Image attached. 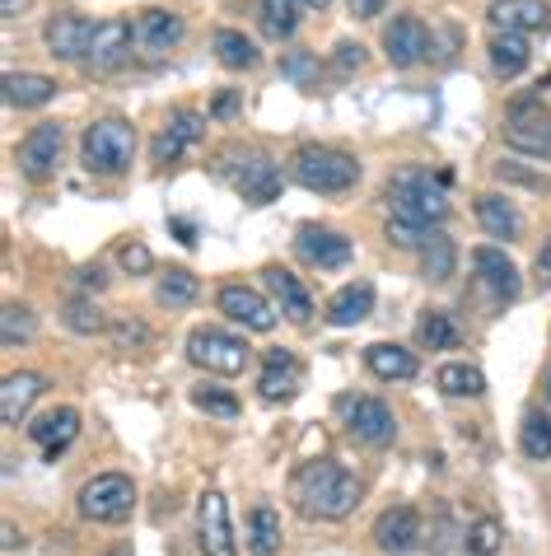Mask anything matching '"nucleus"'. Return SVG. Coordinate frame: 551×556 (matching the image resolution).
Here are the masks:
<instances>
[{"label": "nucleus", "instance_id": "f257e3e1", "mask_svg": "<svg viewBox=\"0 0 551 556\" xmlns=\"http://www.w3.org/2000/svg\"><path fill=\"white\" fill-rule=\"evenodd\" d=\"M449 182L453 174L449 168H439V174H431V168H397L393 182H388V197H393V215L407 225H421V229H435L449 220Z\"/></svg>", "mask_w": 551, "mask_h": 556}, {"label": "nucleus", "instance_id": "f03ea898", "mask_svg": "<svg viewBox=\"0 0 551 556\" xmlns=\"http://www.w3.org/2000/svg\"><path fill=\"white\" fill-rule=\"evenodd\" d=\"M295 501L309 519H346L350 509L360 505V482L342 468V463L318 458V463H304L299 468Z\"/></svg>", "mask_w": 551, "mask_h": 556}, {"label": "nucleus", "instance_id": "7ed1b4c3", "mask_svg": "<svg viewBox=\"0 0 551 556\" xmlns=\"http://www.w3.org/2000/svg\"><path fill=\"white\" fill-rule=\"evenodd\" d=\"M290 174H295V182H304L309 192H346L360 182V160L336 146H299L295 160H290Z\"/></svg>", "mask_w": 551, "mask_h": 556}, {"label": "nucleus", "instance_id": "20e7f679", "mask_svg": "<svg viewBox=\"0 0 551 556\" xmlns=\"http://www.w3.org/2000/svg\"><path fill=\"white\" fill-rule=\"evenodd\" d=\"M80 160L89 174H127L136 160V131L127 117H99L80 141Z\"/></svg>", "mask_w": 551, "mask_h": 556}, {"label": "nucleus", "instance_id": "39448f33", "mask_svg": "<svg viewBox=\"0 0 551 556\" xmlns=\"http://www.w3.org/2000/svg\"><path fill=\"white\" fill-rule=\"evenodd\" d=\"M80 515L89 523H121L136 509V482L121 472H103V477H89L80 486Z\"/></svg>", "mask_w": 551, "mask_h": 556}, {"label": "nucleus", "instance_id": "423d86ee", "mask_svg": "<svg viewBox=\"0 0 551 556\" xmlns=\"http://www.w3.org/2000/svg\"><path fill=\"white\" fill-rule=\"evenodd\" d=\"M188 361L229 379V375H243V369H248V342H239V337H229L220 328H196L188 337Z\"/></svg>", "mask_w": 551, "mask_h": 556}, {"label": "nucleus", "instance_id": "0eeeda50", "mask_svg": "<svg viewBox=\"0 0 551 556\" xmlns=\"http://www.w3.org/2000/svg\"><path fill=\"white\" fill-rule=\"evenodd\" d=\"M504 141L524 154H538V160H551V113L538 99H524L510 108L504 117Z\"/></svg>", "mask_w": 551, "mask_h": 556}, {"label": "nucleus", "instance_id": "6e6552de", "mask_svg": "<svg viewBox=\"0 0 551 556\" xmlns=\"http://www.w3.org/2000/svg\"><path fill=\"white\" fill-rule=\"evenodd\" d=\"M131 20H103L94 24V38H89V52H85V66L94 75H113L131 61Z\"/></svg>", "mask_w": 551, "mask_h": 556}, {"label": "nucleus", "instance_id": "1a4fd4ad", "mask_svg": "<svg viewBox=\"0 0 551 556\" xmlns=\"http://www.w3.org/2000/svg\"><path fill=\"white\" fill-rule=\"evenodd\" d=\"M61 154H66V131H61V122H42L38 131H28L24 136V146H20V168H24V178H52L56 168H61Z\"/></svg>", "mask_w": 551, "mask_h": 556}, {"label": "nucleus", "instance_id": "9d476101", "mask_svg": "<svg viewBox=\"0 0 551 556\" xmlns=\"http://www.w3.org/2000/svg\"><path fill=\"white\" fill-rule=\"evenodd\" d=\"M196 538H202L206 556H239L234 523H229V505L220 491H206L202 505H196Z\"/></svg>", "mask_w": 551, "mask_h": 556}, {"label": "nucleus", "instance_id": "9b49d317", "mask_svg": "<svg viewBox=\"0 0 551 556\" xmlns=\"http://www.w3.org/2000/svg\"><path fill=\"white\" fill-rule=\"evenodd\" d=\"M220 314L234 318L239 328H248V332H271L276 328V308L267 304V295H257V290L243 286V281L220 286Z\"/></svg>", "mask_w": 551, "mask_h": 556}, {"label": "nucleus", "instance_id": "f8f14e48", "mask_svg": "<svg viewBox=\"0 0 551 556\" xmlns=\"http://www.w3.org/2000/svg\"><path fill=\"white\" fill-rule=\"evenodd\" d=\"M202 127H206L202 113H174V117H168L164 127L155 131V146H150V160H155V168H174L182 154H188V146L202 141Z\"/></svg>", "mask_w": 551, "mask_h": 556}, {"label": "nucleus", "instance_id": "ddd939ff", "mask_svg": "<svg viewBox=\"0 0 551 556\" xmlns=\"http://www.w3.org/2000/svg\"><path fill=\"white\" fill-rule=\"evenodd\" d=\"M295 253L318 271H336L350 262V239L336 235V229H323V225H304L295 235Z\"/></svg>", "mask_w": 551, "mask_h": 556}, {"label": "nucleus", "instance_id": "4468645a", "mask_svg": "<svg viewBox=\"0 0 551 556\" xmlns=\"http://www.w3.org/2000/svg\"><path fill=\"white\" fill-rule=\"evenodd\" d=\"M131 38H136V52L145 56H164L182 42V20L174 10H141L131 20Z\"/></svg>", "mask_w": 551, "mask_h": 556}, {"label": "nucleus", "instance_id": "2eb2a0df", "mask_svg": "<svg viewBox=\"0 0 551 556\" xmlns=\"http://www.w3.org/2000/svg\"><path fill=\"white\" fill-rule=\"evenodd\" d=\"M75 435H80V412L75 407H52L48 416H38V421L28 426V440L38 444L48 463H56L61 454H66L75 444Z\"/></svg>", "mask_w": 551, "mask_h": 556}, {"label": "nucleus", "instance_id": "dca6fc26", "mask_svg": "<svg viewBox=\"0 0 551 556\" xmlns=\"http://www.w3.org/2000/svg\"><path fill=\"white\" fill-rule=\"evenodd\" d=\"M486 20L504 34H542V28H551V5L547 0H491Z\"/></svg>", "mask_w": 551, "mask_h": 556}, {"label": "nucleus", "instance_id": "f3484780", "mask_svg": "<svg viewBox=\"0 0 551 556\" xmlns=\"http://www.w3.org/2000/svg\"><path fill=\"white\" fill-rule=\"evenodd\" d=\"M384 52L393 66H417V61L431 52V34L417 14H397V20L384 28Z\"/></svg>", "mask_w": 551, "mask_h": 556}, {"label": "nucleus", "instance_id": "a211bd4d", "mask_svg": "<svg viewBox=\"0 0 551 556\" xmlns=\"http://www.w3.org/2000/svg\"><path fill=\"white\" fill-rule=\"evenodd\" d=\"M48 52L56 56V61H85V52H89V38H94V24L85 20V14H52L48 20Z\"/></svg>", "mask_w": 551, "mask_h": 556}, {"label": "nucleus", "instance_id": "6ab92c4d", "mask_svg": "<svg viewBox=\"0 0 551 556\" xmlns=\"http://www.w3.org/2000/svg\"><path fill=\"white\" fill-rule=\"evenodd\" d=\"M346 426L350 435L364 440V444H388L393 440V412L379 403V397H350L346 403Z\"/></svg>", "mask_w": 551, "mask_h": 556}, {"label": "nucleus", "instance_id": "aec40b11", "mask_svg": "<svg viewBox=\"0 0 551 556\" xmlns=\"http://www.w3.org/2000/svg\"><path fill=\"white\" fill-rule=\"evenodd\" d=\"M472 267H477V281L496 304H510L518 295V271L500 249H477L472 253Z\"/></svg>", "mask_w": 551, "mask_h": 556}, {"label": "nucleus", "instance_id": "412c9836", "mask_svg": "<svg viewBox=\"0 0 551 556\" xmlns=\"http://www.w3.org/2000/svg\"><path fill=\"white\" fill-rule=\"evenodd\" d=\"M262 281H267V290H271L276 308H281L290 323H309V318H313V300H309V290H304V281H299L295 271L267 267V271H262Z\"/></svg>", "mask_w": 551, "mask_h": 556}, {"label": "nucleus", "instance_id": "4be33fe9", "mask_svg": "<svg viewBox=\"0 0 551 556\" xmlns=\"http://www.w3.org/2000/svg\"><path fill=\"white\" fill-rule=\"evenodd\" d=\"M417 543H421V519H417V509L411 505H393V509H384V515L374 519V547L407 552Z\"/></svg>", "mask_w": 551, "mask_h": 556}, {"label": "nucleus", "instance_id": "5701e85b", "mask_svg": "<svg viewBox=\"0 0 551 556\" xmlns=\"http://www.w3.org/2000/svg\"><path fill=\"white\" fill-rule=\"evenodd\" d=\"M239 192L248 197V206H267L281 197V168H276L267 154H248L239 174Z\"/></svg>", "mask_w": 551, "mask_h": 556}, {"label": "nucleus", "instance_id": "b1692460", "mask_svg": "<svg viewBox=\"0 0 551 556\" xmlns=\"http://www.w3.org/2000/svg\"><path fill=\"white\" fill-rule=\"evenodd\" d=\"M42 389H48V379L34 375V369H20V375H10L5 389H0V421H5V426H20L24 412L34 407V397H38Z\"/></svg>", "mask_w": 551, "mask_h": 556}, {"label": "nucleus", "instance_id": "393cba45", "mask_svg": "<svg viewBox=\"0 0 551 556\" xmlns=\"http://www.w3.org/2000/svg\"><path fill=\"white\" fill-rule=\"evenodd\" d=\"M364 365H370L374 379H388V383L417 379V369H421L417 355H411L407 346H397V342H374V346H364Z\"/></svg>", "mask_w": 551, "mask_h": 556}, {"label": "nucleus", "instance_id": "a878e982", "mask_svg": "<svg viewBox=\"0 0 551 556\" xmlns=\"http://www.w3.org/2000/svg\"><path fill=\"white\" fill-rule=\"evenodd\" d=\"M370 308H374V281H356L328 300V323L332 328H350V323L370 318Z\"/></svg>", "mask_w": 551, "mask_h": 556}, {"label": "nucleus", "instance_id": "bb28decb", "mask_svg": "<svg viewBox=\"0 0 551 556\" xmlns=\"http://www.w3.org/2000/svg\"><path fill=\"white\" fill-rule=\"evenodd\" d=\"M56 80L52 75H34V71H10L5 75V103L10 108H42L52 103Z\"/></svg>", "mask_w": 551, "mask_h": 556}, {"label": "nucleus", "instance_id": "cd10ccee", "mask_svg": "<svg viewBox=\"0 0 551 556\" xmlns=\"http://www.w3.org/2000/svg\"><path fill=\"white\" fill-rule=\"evenodd\" d=\"M486 52H491L496 75H524L528 71V38L524 34H504V28H491V42H486Z\"/></svg>", "mask_w": 551, "mask_h": 556}, {"label": "nucleus", "instance_id": "c85d7f7f", "mask_svg": "<svg viewBox=\"0 0 551 556\" xmlns=\"http://www.w3.org/2000/svg\"><path fill=\"white\" fill-rule=\"evenodd\" d=\"M477 220H482V229L491 239H514L518 229H524V215L504 202V197H482V202H477Z\"/></svg>", "mask_w": 551, "mask_h": 556}, {"label": "nucleus", "instance_id": "c756f323", "mask_svg": "<svg viewBox=\"0 0 551 556\" xmlns=\"http://www.w3.org/2000/svg\"><path fill=\"white\" fill-rule=\"evenodd\" d=\"M453 262H458V249H453V239L449 235H425L421 243V276L425 281H449L453 276Z\"/></svg>", "mask_w": 551, "mask_h": 556}, {"label": "nucleus", "instance_id": "7c9ffc66", "mask_svg": "<svg viewBox=\"0 0 551 556\" xmlns=\"http://www.w3.org/2000/svg\"><path fill=\"white\" fill-rule=\"evenodd\" d=\"M210 48H216L220 66H229V71H253L257 66V48L243 34H234V28H220V34L210 38Z\"/></svg>", "mask_w": 551, "mask_h": 556}, {"label": "nucleus", "instance_id": "2f4dec72", "mask_svg": "<svg viewBox=\"0 0 551 556\" xmlns=\"http://www.w3.org/2000/svg\"><path fill=\"white\" fill-rule=\"evenodd\" d=\"M257 20H262L267 38H290L299 28V0H262V5H257Z\"/></svg>", "mask_w": 551, "mask_h": 556}, {"label": "nucleus", "instance_id": "473e14b6", "mask_svg": "<svg viewBox=\"0 0 551 556\" xmlns=\"http://www.w3.org/2000/svg\"><path fill=\"white\" fill-rule=\"evenodd\" d=\"M439 393H449V397H482L486 393V379H482V369L477 365H444L439 369Z\"/></svg>", "mask_w": 551, "mask_h": 556}, {"label": "nucleus", "instance_id": "72a5a7b5", "mask_svg": "<svg viewBox=\"0 0 551 556\" xmlns=\"http://www.w3.org/2000/svg\"><path fill=\"white\" fill-rule=\"evenodd\" d=\"M248 547H253V556H276V547H281V519H276L271 505H257V509H253Z\"/></svg>", "mask_w": 551, "mask_h": 556}, {"label": "nucleus", "instance_id": "f704fd0d", "mask_svg": "<svg viewBox=\"0 0 551 556\" xmlns=\"http://www.w3.org/2000/svg\"><path fill=\"white\" fill-rule=\"evenodd\" d=\"M155 295H159L164 308H188L196 295H202V286H196V276H192V271H182V267H178V271H168V276H164Z\"/></svg>", "mask_w": 551, "mask_h": 556}, {"label": "nucleus", "instance_id": "c9c22d12", "mask_svg": "<svg viewBox=\"0 0 551 556\" xmlns=\"http://www.w3.org/2000/svg\"><path fill=\"white\" fill-rule=\"evenodd\" d=\"M61 318H66V328L80 332V337H94V332L108 328V318H103L99 304H89V300H66L61 304Z\"/></svg>", "mask_w": 551, "mask_h": 556}, {"label": "nucleus", "instance_id": "e433bc0d", "mask_svg": "<svg viewBox=\"0 0 551 556\" xmlns=\"http://www.w3.org/2000/svg\"><path fill=\"white\" fill-rule=\"evenodd\" d=\"M500 543H504V523H500V519H477V523L467 529V538H463L467 556H496Z\"/></svg>", "mask_w": 551, "mask_h": 556}, {"label": "nucleus", "instance_id": "4c0bfd02", "mask_svg": "<svg viewBox=\"0 0 551 556\" xmlns=\"http://www.w3.org/2000/svg\"><path fill=\"white\" fill-rule=\"evenodd\" d=\"M528 458H551V421L542 412H528L524 416V435H518Z\"/></svg>", "mask_w": 551, "mask_h": 556}, {"label": "nucleus", "instance_id": "58836bf2", "mask_svg": "<svg viewBox=\"0 0 551 556\" xmlns=\"http://www.w3.org/2000/svg\"><path fill=\"white\" fill-rule=\"evenodd\" d=\"M34 308L28 304H5V318H0V337H5V346H20L34 337Z\"/></svg>", "mask_w": 551, "mask_h": 556}, {"label": "nucleus", "instance_id": "ea45409f", "mask_svg": "<svg viewBox=\"0 0 551 556\" xmlns=\"http://www.w3.org/2000/svg\"><path fill=\"white\" fill-rule=\"evenodd\" d=\"M295 383H299V369L295 365L262 369V379H257V393H262L267 403H285V397H295Z\"/></svg>", "mask_w": 551, "mask_h": 556}, {"label": "nucleus", "instance_id": "a19ab883", "mask_svg": "<svg viewBox=\"0 0 551 556\" xmlns=\"http://www.w3.org/2000/svg\"><path fill=\"white\" fill-rule=\"evenodd\" d=\"M192 403L202 407V412H210V416H239V397L229 393V389H220V383H196Z\"/></svg>", "mask_w": 551, "mask_h": 556}, {"label": "nucleus", "instance_id": "79ce46f5", "mask_svg": "<svg viewBox=\"0 0 551 556\" xmlns=\"http://www.w3.org/2000/svg\"><path fill=\"white\" fill-rule=\"evenodd\" d=\"M421 346H431V351L458 346V328L449 323V314H425L421 318Z\"/></svg>", "mask_w": 551, "mask_h": 556}, {"label": "nucleus", "instance_id": "37998d69", "mask_svg": "<svg viewBox=\"0 0 551 556\" xmlns=\"http://www.w3.org/2000/svg\"><path fill=\"white\" fill-rule=\"evenodd\" d=\"M117 262H121V271H127V276H145L150 267H155V253H150L145 243H121Z\"/></svg>", "mask_w": 551, "mask_h": 556}, {"label": "nucleus", "instance_id": "c03bdc74", "mask_svg": "<svg viewBox=\"0 0 551 556\" xmlns=\"http://www.w3.org/2000/svg\"><path fill=\"white\" fill-rule=\"evenodd\" d=\"M313 71H318V61L309 52H295V56H285L281 61V75H290L295 85H309L313 80Z\"/></svg>", "mask_w": 551, "mask_h": 556}, {"label": "nucleus", "instance_id": "a18cd8bd", "mask_svg": "<svg viewBox=\"0 0 551 556\" xmlns=\"http://www.w3.org/2000/svg\"><path fill=\"white\" fill-rule=\"evenodd\" d=\"M496 178H500V182H524V188H538V192H542V178L524 174V168H518V164H510V160H504V164H496Z\"/></svg>", "mask_w": 551, "mask_h": 556}, {"label": "nucleus", "instance_id": "49530a36", "mask_svg": "<svg viewBox=\"0 0 551 556\" xmlns=\"http://www.w3.org/2000/svg\"><path fill=\"white\" fill-rule=\"evenodd\" d=\"M360 61H364L360 42H336V71H356Z\"/></svg>", "mask_w": 551, "mask_h": 556}, {"label": "nucleus", "instance_id": "de8ad7c7", "mask_svg": "<svg viewBox=\"0 0 551 556\" xmlns=\"http://www.w3.org/2000/svg\"><path fill=\"white\" fill-rule=\"evenodd\" d=\"M117 342H121V346H141V342H150V332L141 328V323H127V318H121V323H117Z\"/></svg>", "mask_w": 551, "mask_h": 556}, {"label": "nucleus", "instance_id": "09e8293b", "mask_svg": "<svg viewBox=\"0 0 551 556\" xmlns=\"http://www.w3.org/2000/svg\"><path fill=\"white\" fill-rule=\"evenodd\" d=\"M239 113V94L234 89H220V99L210 103V117H234Z\"/></svg>", "mask_w": 551, "mask_h": 556}, {"label": "nucleus", "instance_id": "8fccbe9b", "mask_svg": "<svg viewBox=\"0 0 551 556\" xmlns=\"http://www.w3.org/2000/svg\"><path fill=\"white\" fill-rule=\"evenodd\" d=\"M379 10H384V0H350V14H356V20H374Z\"/></svg>", "mask_w": 551, "mask_h": 556}, {"label": "nucleus", "instance_id": "3c124183", "mask_svg": "<svg viewBox=\"0 0 551 556\" xmlns=\"http://www.w3.org/2000/svg\"><path fill=\"white\" fill-rule=\"evenodd\" d=\"M80 286L85 290H103V286H108V281H103V262H99V267H85L80 271Z\"/></svg>", "mask_w": 551, "mask_h": 556}, {"label": "nucleus", "instance_id": "603ef678", "mask_svg": "<svg viewBox=\"0 0 551 556\" xmlns=\"http://www.w3.org/2000/svg\"><path fill=\"white\" fill-rule=\"evenodd\" d=\"M262 365H267V369H285V365H295V355L276 346V351H267V355H262Z\"/></svg>", "mask_w": 551, "mask_h": 556}, {"label": "nucleus", "instance_id": "864d4df0", "mask_svg": "<svg viewBox=\"0 0 551 556\" xmlns=\"http://www.w3.org/2000/svg\"><path fill=\"white\" fill-rule=\"evenodd\" d=\"M24 10H28V0H0V14H5V20H20Z\"/></svg>", "mask_w": 551, "mask_h": 556}, {"label": "nucleus", "instance_id": "5fc2aeb1", "mask_svg": "<svg viewBox=\"0 0 551 556\" xmlns=\"http://www.w3.org/2000/svg\"><path fill=\"white\" fill-rule=\"evenodd\" d=\"M538 276H542L547 286H551V239H547V249L538 253Z\"/></svg>", "mask_w": 551, "mask_h": 556}, {"label": "nucleus", "instance_id": "6e6d98bb", "mask_svg": "<svg viewBox=\"0 0 551 556\" xmlns=\"http://www.w3.org/2000/svg\"><path fill=\"white\" fill-rule=\"evenodd\" d=\"M168 229H174V235H178L182 243H192V239H196V229H192L188 220H168Z\"/></svg>", "mask_w": 551, "mask_h": 556}, {"label": "nucleus", "instance_id": "4d7b16f0", "mask_svg": "<svg viewBox=\"0 0 551 556\" xmlns=\"http://www.w3.org/2000/svg\"><path fill=\"white\" fill-rule=\"evenodd\" d=\"M5 552H10V556L20 552V533H14V523H5Z\"/></svg>", "mask_w": 551, "mask_h": 556}, {"label": "nucleus", "instance_id": "13d9d810", "mask_svg": "<svg viewBox=\"0 0 551 556\" xmlns=\"http://www.w3.org/2000/svg\"><path fill=\"white\" fill-rule=\"evenodd\" d=\"M304 5H313V10H328V5H332V0H304Z\"/></svg>", "mask_w": 551, "mask_h": 556}, {"label": "nucleus", "instance_id": "bf43d9fd", "mask_svg": "<svg viewBox=\"0 0 551 556\" xmlns=\"http://www.w3.org/2000/svg\"><path fill=\"white\" fill-rule=\"evenodd\" d=\"M547 389H551V369H547Z\"/></svg>", "mask_w": 551, "mask_h": 556}]
</instances>
